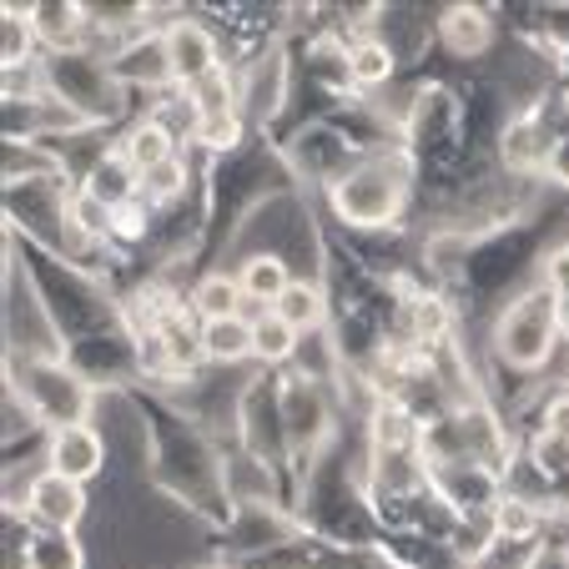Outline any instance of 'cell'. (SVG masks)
<instances>
[{"label":"cell","instance_id":"cell-6","mask_svg":"<svg viewBox=\"0 0 569 569\" xmlns=\"http://www.w3.org/2000/svg\"><path fill=\"white\" fill-rule=\"evenodd\" d=\"M46 469L66 473L76 483H91L107 469V439H101L91 423H71V429L51 433V449H46Z\"/></svg>","mask_w":569,"mask_h":569},{"label":"cell","instance_id":"cell-8","mask_svg":"<svg viewBox=\"0 0 569 569\" xmlns=\"http://www.w3.org/2000/svg\"><path fill=\"white\" fill-rule=\"evenodd\" d=\"M549 147H555V131L545 127V117H519L499 141V157L509 172H545Z\"/></svg>","mask_w":569,"mask_h":569},{"label":"cell","instance_id":"cell-4","mask_svg":"<svg viewBox=\"0 0 569 569\" xmlns=\"http://www.w3.org/2000/svg\"><path fill=\"white\" fill-rule=\"evenodd\" d=\"M21 515L31 519V529H76L87 519V483L66 479L56 469H41L26 483Z\"/></svg>","mask_w":569,"mask_h":569},{"label":"cell","instance_id":"cell-17","mask_svg":"<svg viewBox=\"0 0 569 569\" xmlns=\"http://www.w3.org/2000/svg\"><path fill=\"white\" fill-rule=\"evenodd\" d=\"M388 76H393V51H388V41H353V51H348V81L353 87H383Z\"/></svg>","mask_w":569,"mask_h":569},{"label":"cell","instance_id":"cell-16","mask_svg":"<svg viewBox=\"0 0 569 569\" xmlns=\"http://www.w3.org/2000/svg\"><path fill=\"white\" fill-rule=\"evenodd\" d=\"M0 41H6V71H21V66L36 61L31 6H6V21H0Z\"/></svg>","mask_w":569,"mask_h":569},{"label":"cell","instance_id":"cell-19","mask_svg":"<svg viewBox=\"0 0 569 569\" xmlns=\"http://www.w3.org/2000/svg\"><path fill=\"white\" fill-rule=\"evenodd\" d=\"M495 535L499 539L539 535V509L529 505V499H499V505H495Z\"/></svg>","mask_w":569,"mask_h":569},{"label":"cell","instance_id":"cell-21","mask_svg":"<svg viewBox=\"0 0 569 569\" xmlns=\"http://www.w3.org/2000/svg\"><path fill=\"white\" fill-rule=\"evenodd\" d=\"M529 459H535V469L545 473V479H565L569 473V439L539 429V439L529 443Z\"/></svg>","mask_w":569,"mask_h":569},{"label":"cell","instance_id":"cell-23","mask_svg":"<svg viewBox=\"0 0 569 569\" xmlns=\"http://www.w3.org/2000/svg\"><path fill=\"white\" fill-rule=\"evenodd\" d=\"M545 177H549V182H555V187H565V192H569V137H559L555 147H549Z\"/></svg>","mask_w":569,"mask_h":569},{"label":"cell","instance_id":"cell-12","mask_svg":"<svg viewBox=\"0 0 569 569\" xmlns=\"http://www.w3.org/2000/svg\"><path fill=\"white\" fill-rule=\"evenodd\" d=\"M192 312L197 322H222V318H248V292L227 272H207L192 288Z\"/></svg>","mask_w":569,"mask_h":569},{"label":"cell","instance_id":"cell-25","mask_svg":"<svg viewBox=\"0 0 569 569\" xmlns=\"http://www.w3.org/2000/svg\"><path fill=\"white\" fill-rule=\"evenodd\" d=\"M565 278H569V252H565Z\"/></svg>","mask_w":569,"mask_h":569},{"label":"cell","instance_id":"cell-18","mask_svg":"<svg viewBox=\"0 0 569 569\" xmlns=\"http://www.w3.org/2000/svg\"><path fill=\"white\" fill-rule=\"evenodd\" d=\"M31 26H36V41H51L56 51H66L71 36L87 26V11L81 6H31Z\"/></svg>","mask_w":569,"mask_h":569},{"label":"cell","instance_id":"cell-1","mask_svg":"<svg viewBox=\"0 0 569 569\" xmlns=\"http://www.w3.org/2000/svg\"><path fill=\"white\" fill-rule=\"evenodd\" d=\"M559 338H565V322H559V288L525 292L495 328L499 358H505L509 368H519V373L545 368L549 353L559 348Z\"/></svg>","mask_w":569,"mask_h":569},{"label":"cell","instance_id":"cell-24","mask_svg":"<svg viewBox=\"0 0 569 569\" xmlns=\"http://www.w3.org/2000/svg\"><path fill=\"white\" fill-rule=\"evenodd\" d=\"M559 322H565V338H569V278L559 282Z\"/></svg>","mask_w":569,"mask_h":569},{"label":"cell","instance_id":"cell-3","mask_svg":"<svg viewBox=\"0 0 569 569\" xmlns=\"http://www.w3.org/2000/svg\"><path fill=\"white\" fill-rule=\"evenodd\" d=\"M161 76L177 81L182 91L202 87L212 76H222V51H217L212 31L197 21H172L161 31Z\"/></svg>","mask_w":569,"mask_h":569},{"label":"cell","instance_id":"cell-20","mask_svg":"<svg viewBox=\"0 0 569 569\" xmlns=\"http://www.w3.org/2000/svg\"><path fill=\"white\" fill-rule=\"evenodd\" d=\"M182 182H187V167H182V157H177V161H167V167H157V172L141 177V202L147 207L172 202V197L182 192Z\"/></svg>","mask_w":569,"mask_h":569},{"label":"cell","instance_id":"cell-5","mask_svg":"<svg viewBox=\"0 0 569 569\" xmlns=\"http://www.w3.org/2000/svg\"><path fill=\"white\" fill-rule=\"evenodd\" d=\"M26 398H31V409L41 413L46 423H56V429L87 423V413H91V393H87V383H81L71 368L41 363L36 373H26Z\"/></svg>","mask_w":569,"mask_h":569},{"label":"cell","instance_id":"cell-15","mask_svg":"<svg viewBox=\"0 0 569 569\" xmlns=\"http://www.w3.org/2000/svg\"><path fill=\"white\" fill-rule=\"evenodd\" d=\"M272 312H278L282 322H292L298 333H312V328L328 318V298H322L318 282H292V288L278 298V308H272Z\"/></svg>","mask_w":569,"mask_h":569},{"label":"cell","instance_id":"cell-7","mask_svg":"<svg viewBox=\"0 0 569 569\" xmlns=\"http://www.w3.org/2000/svg\"><path fill=\"white\" fill-rule=\"evenodd\" d=\"M21 569H87V545L76 529H31L21 545Z\"/></svg>","mask_w":569,"mask_h":569},{"label":"cell","instance_id":"cell-9","mask_svg":"<svg viewBox=\"0 0 569 569\" xmlns=\"http://www.w3.org/2000/svg\"><path fill=\"white\" fill-rule=\"evenodd\" d=\"M237 282H242V292H248L252 308H278V298L292 288V268L278 258V252H248V262H242V272H237Z\"/></svg>","mask_w":569,"mask_h":569},{"label":"cell","instance_id":"cell-22","mask_svg":"<svg viewBox=\"0 0 569 569\" xmlns=\"http://www.w3.org/2000/svg\"><path fill=\"white\" fill-rule=\"evenodd\" d=\"M197 141H202L207 151H232L237 141H242V117H207L202 127H197Z\"/></svg>","mask_w":569,"mask_h":569},{"label":"cell","instance_id":"cell-26","mask_svg":"<svg viewBox=\"0 0 569 569\" xmlns=\"http://www.w3.org/2000/svg\"><path fill=\"white\" fill-rule=\"evenodd\" d=\"M207 569H232V565H207Z\"/></svg>","mask_w":569,"mask_h":569},{"label":"cell","instance_id":"cell-14","mask_svg":"<svg viewBox=\"0 0 569 569\" xmlns=\"http://www.w3.org/2000/svg\"><path fill=\"white\" fill-rule=\"evenodd\" d=\"M298 343H302V333L292 322H282L272 308L252 312V358L258 363H288L298 353Z\"/></svg>","mask_w":569,"mask_h":569},{"label":"cell","instance_id":"cell-13","mask_svg":"<svg viewBox=\"0 0 569 569\" xmlns=\"http://www.w3.org/2000/svg\"><path fill=\"white\" fill-rule=\"evenodd\" d=\"M443 46L459 56H479L489 51V41H495V21L479 11V6H453L449 16H443Z\"/></svg>","mask_w":569,"mask_h":569},{"label":"cell","instance_id":"cell-2","mask_svg":"<svg viewBox=\"0 0 569 569\" xmlns=\"http://www.w3.org/2000/svg\"><path fill=\"white\" fill-rule=\"evenodd\" d=\"M403 192H409V182H403L393 167L368 161V167L348 172L343 182L333 187V207H338V217L353 227H388L403 212Z\"/></svg>","mask_w":569,"mask_h":569},{"label":"cell","instance_id":"cell-10","mask_svg":"<svg viewBox=\"0 0 569 569\" xmlns=\"http://www.w3.org/2000/svg\"><path fill=\"white\" fill-rule=\"evenodd\" d=\"M121 157L131 161V172L137 177H147V172H157V167H167V161H177L182 151H177V137L167 127H157V121H137V127L121 137Z\"/></svg>","mask_w":569,"mask_h":569},{"label":"cell","instance_id":"cell-11","mask_svg":"<svg viewBox=\"0 0 569 569\" xmlns=\"http://www.w3.org/2000/svg\"><path fill=\"white\" fill-rule=\"evenodd\" d=\"M197 353L212 358V363H242V358H252V318L197 322Z\"/></svg>","mask_w":569,"mask_h":569}]
</instances>
